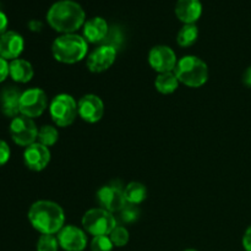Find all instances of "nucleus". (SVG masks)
<instances>
[{"instance_id":"1","label":"nucleus","mask_w":251,"mask_h":251,"mask_svg":"<svg viewBox=\"0 0 251 251\" xmlns=\"http://www.w3.org/2000/svg\"><path fill=\"white\" fill-rule=\"evenodd\" d=\"M85 10L74 0H59L49 7L47 21L49 26L63 34L74 33L86 22Z\"/></svg>"},{"instance_id":"2","label":"nucleus","mask_w":251,"mask_h":251,"mask_svg":"<svg viewBox=\"0 0 251 251\" xmlns=\"http://www.w3.org/2000/svg\"><path fill=\"white\" fill-rule=\"evenodd\" d=\"M27 217L32 227L41 234H58L65 226V213L61 206L49 200L32 203Z\"/></svg>"},{"instance_id":"3","label":"nucleus","mask_w":251,"mask_h":251,"mask_svg":"<svg viewBox=\"0 0 251 251\" xmlns=\"http://www.w3.org/2000/svg\"><path fill=\"white\" fill-rule=\"evenodd\" d=\"M88 46L82 36L75 33L61 34L54 39L51 53L55 60L63 64H75L87 55Z\"/></svg>"},{"instance_id":"4","label":"nucleus","mask_w":251,"mask_h":251,"mask_svg":"<svg viewBox=\"0 0 251 251\" xmlns=\"http://www.w3.org/2000/svg\"><path fill=\"white\" fill-rule=\"evenodd\" d=\"M174 74L179 82L191 88H199L208 80L207 64L195 55H185L176 63Z\"/></svg>"},{"instance_id":"5","label":"nucleus","mask_w":251,"mask_h":251,"mask_svg":"<svg viewBox=\"0 0 251 251\" xmlns=\"http://www.w3.org/2000/svg\"><path fill=\"white\" fill-rule=\"evenodd\" d=\"M49 114L56 126H70L78 115L77 102L68 93L56 95L49 104Z\"/></svg>"},{"instance_id":"6","label":"nucleus","mask_w":251,"mask_h":251,"mask_svg":"<svg viewBox=\"0 0 251 251\" xmlns=\"http://www.w3.org/2000/svg\"><path fill=\"white\" fill-rule=\"evenodd\" d=\"M83 230L92 237L109 235L117 227V220L112 212L103 208H91L82 217Z\"/></svg>"},{"instance_id":"7","label":"nucleus","mask_w":251,"mask_h":251,"mask_svg":"<svg viewBox=\"0 0 251 251\" xmlns=\"http://www.w3.org/2000/svg\"><path fill=\"white\" fill-rule=\"evenodd\" d=\"M9 132L14 144L26 149L29 145L37 142L38 127H37L33 119L20 114L19 117L11 119Z\"/></svg>"},{"instance_id":"8","label":"nucleus","mask_w":251,"mask_h":251,"mask_svg":"<svg viewBox=\"0 0 251 251\" xmlns=\"http://www.w3.org/2000/svg\"><path fill=\"white\" fill-rule=\"evenodd\" d=\"M48 108V98L41 88H28L24 91L20 100V114L27 118H38Z\"/></svg>"},{"instance_id":"9","label":"nucleus","mask_w":251,"mask_h":251,"mask_svg":"<svg viewBox=\"0 0 251 251\" xmlns=\"http://www.w3.org/2000/svg\"><path fill=\"white\" fill-rule=\"evenodd\" d=\"M97 202L100 203V207L103 210H107L109 212H120L126 205V200L124 198V189L117 184H108L98 189Z\"/></svg>"},{"instance_id":"10","label":"nucleus","mask_w":251,"mask_h":251,"mask_svg":"<svg viewBox=\"0 0 251 251\" xmlns=\"http://www.w3.org/2000/svg\"><path fill=\"white\" fill-rule=\"evenodd\" d=\"M150 66L158 74L172 73L176 69L178 59L171 47L156 46L149 53Z\"/></svg>"},{"instance_id":"11","label":"nucleus","mask_w":251,"mask_h":251,"mask_svg":"<svg viewBox=\"0 0 251 251\" xmlns=\"http://www.w3.org/2000/svg\"><path fill=\"white\" fill-rule=\"evenodd\" d=\"M117 59V49L115 47L104 44L96 48L90 55L87 56L86 66L93 74H100L107 71L114 64Z\"/></svg>"},{"instance_id":"12","label":"nucleus","mask_w":251,"mask_h":251,"mask_svg":"<svg viewBox=\"0 0 251 251\" xmlns=\"http://www.w3.org/2000/svg\"><path fill=\"white\" fill-rule=\"evenodd\" d=\"M56 238L60 248L65 251H83L87 247L86 232L76 226H64Z\"/></svg>"},{"instance_id":"13","label":"nucleus","mask_w":251,"mask_h":251,"mask_svg":"<svg viewBox=\"0 0 251 251\" xmlns=\"http://www.w3.org/2000/svg\"><path fill=\"white\" fill-rule=\"evenodd\" d=\"M49 162H50V151L44 145L34 142L25 149L24 163L29 171H43L48 167Z\"/></svg>"},{"instance_id":"14","label":"nucleus","mask_w":251,"mask_h":251,"mask_svg":"<svg viewBox=\"0 0 251 251\" xmlns=\"http://www.w3.org/2000/svg\"><path fill=\"white\" fill-rule=\"evenodd\" d=\"M77 110L81 119L93 124L102 119L104 114V104L98 96L85 95L78 100Z\"/></svg>"},{"instance_id":"15","label":"nucleus","mask_w":251,"mask_h":251,"mask_svg":"<svg viewBox=\"0 0 251 251\" xmlns=\"http://www.w3.org/2000/svg\"><path fill=\"white\" fill-rule=\"evenodd\" d=\"M25 49L24 37L16 31H6L0 37V56L7 61L19 59Z\"/></svg>"},{"instance_id":"16","label":"nucleus","mask_w":251,"mask_h":251,"mask_svg":"<svg viewBox=\"0 0 251 251\" xmlns=\"http://www.w3.org/2000/svg\"><path fill=\"white\" fill-rule=\"evenodd\" d=\"M22 92L15 86H6L0 92V108L2 114L7 118L19 117L20 115V100Z\"/></svg>"},{"instance_id":"17","label":"nucleus","mask_w":251,"mask_h":251,"mask_svg":"<svg viewBox=\"0 0 251 251\" xmlns=\"http://www.w3.org/2000/svg\"><path fill=\"white\" fill-rule=\"evenodd\" d=\"M174 11L184 25L195 24L202 14V4L200 0H178Z\"/></svg>"},{"instance_id":"18","label":"nucleus","mask_w":251,"mask_h":251,"mask_svg":"<svg viewBox=\"0 0 251 251\" xmlns=\"http://www.w3.org/2000/svg\"><path fill=\"white\" fill-rule=\"evenodd\" d=\"M109 32L108 22L103 17L96 16L87 20L83 25V38L88 43H100L104 41Z\"/></svg>"},{"instance_id":"19","label":"nucleus","mask_w":251,"mask_h":251,"mask_svg":"<svg viewBox=\"0 0 251 251\" xmlns=\"http://www.w3.org/2000/svg\"><path fill=\"white\" fill-rule=\"evenodd\" d=\"M34 70L32 64L25 59H15L9 61V76L17 83H27L33 78Z\"/></svg>"},{"instance_id":"20","label":"nucleus","mask_w":251,"mask_h":251,"mask_svg":"<svg viewBox=\"0 0 251 251\" xmlns=\"http://www.w3.org/2000/svg\"><path fill=\"white\" fill-rule=\"evenodd\" d=\"M124 198L126 200V203L140 205L147 198L146 186L139 181H131L124 188Z\"/></svg>"},{"instance_id":"21","label":"nucleus","mask_w":251,"mask_h":251,"mask_svg":"<svg viewBox=\"0 0 251 251\" xmlns=\"http://www.w3.org/2000/svg\"><path fill=\"white\" fill-rule=\"evenodd\" d=\"M179 80L176 76L174 71L172 73L158 74V76L154 80V87L162 95H171L176 92L179 86Z\"/></svg>"},{"instance_id":"22","label":"nucleus","mask_w":251,"mask_h":251,"mask_svg":"<svg viewBox=\"0 0 251 251\" xmlns=\"http://www.w3.org/2000/svg\"><path fill=\"white\" fill-rule=\"evenodd\" d=\"M199 38V28L195 24H189L184 25L180 28V31L178 32V36H176V42L180 47L183 48H188L191 47L193 44H195V42Z\"/></svg>"},{"instance_id":"23","label":"nucleus","mask_w":251,"mask_h":251,"mask_svg":"<svg viewBox=\"0 0 251 251\" xmlns=\"http://www.w3.org/2000/svg\"><path fill=\"white\" fill-rule=\"evenodd\" d=\"M59 140V131L53 125H43L38 129V136H37V142L49 147L54 146Z\"/></svg>"},{"instance_id":"24","label":"nucleus","mask_w":251,"mask_h":251,"mask_svg":"<svg viewBox=\"0 0 251 251\" xmlns=\"http://www.w3.org/2000/svg\"><path fill=\"white\" fill-rule=\"evenodd\" d=\"M60 245L55 234H41L36 245L37 251H58Z\"/></svg>"},{"instance_id":"25","label":"nucleus","mask_w":251,"mask_h":251,"mask_svg":"<svg viewBox=\"0 0 251 251\" xmlns=\"http://www.w3.org/2000/svg\"><path fill=\"white\" fill-rule=\"evenodd\" d=\"M120 220L124 225H132V223L137 222L141 215V211L137 207V205H131V203H126L122 211H120Z\"/></svg>"},{"instance_id":"26","label":"nucleus","mask_w":251,"mask_h":251,"mask_svg":"<svg viewBox=\"0 0 251 251\" xmlns=\"http://www.w3.org/2000/svg\"><path fill=\"white\" fill-rule=\"evenodd\" d=\"M109 238L114 247L123 248L129 243L130 234L126 228L123 227V226H117L109 234Z\"/></svg>"},{"instance_id":"27","label":"nucleus","mask_w":251,"mask_h":251,"mask_svg":"<svg viewBox=\"0 0 251 251\" xmlns=\"http://www.w3.org/2000/svg\"><path fill=\"white\" fill-rule=\"evenodd\" d=\"M90 248L91 251H113L114 245L109 235H100V237H93Z\"/></svg>"},{"instance_id":"28","label":"nucleus","mask_w":251,"mask_h":251,"mask_svg":"<svg viewBox=\"0 0 251 251\" xmlns=\"http://www.w3.org/2000/svg\"><path fill=\"white\" fill-rule=\"evenodd\" d=\"M10 156H11V150L7 145L6 141L0 139V167L5 166L9 162Z\"/></svg>"},{"instance_id":"29","label":"nucleus","mask_w":251,"mask_h":251,"mask_svg":"<svg viewBox=\"0 0 251 251\" xmlns=\"http://www.w3.org/2000/svg\"><path fill=\"white\" fill-rule=\"evenodd\" d=\"M9 76V61L0 56V83L4 82Z\"/></svg>"},{"instance_id":"30","label":"nucleus","mask_w":251,"mask_h":251,"mask_svg":"<svg viewBox=\"0 0 251 251\" xmlns=\"http://www.w3.org/2000/svg\"><path fill=\"white\" fill-rule=\"evenodd\" d=\"M243 248L245 251H251V226L247 228L244 235H243Z\"/></svg>"},{"instance_id":"31","label":"nucleus","mask_w":251,"mask_h":251,"mask_svg":"<svg viewBox=\"0 0 251 251\" xmlns=\"http://www.w3.org/2000/svg\"><path fill=\"white\" fill-rule=\"evenodd\" d=\"M7 26H9V20H7V16L4 14V12L0 10V37L5 33L7 29Z\"/></svg>"},{"instance_id":"32","label":"nucleus","mask_w":251,"mask_h":251,"mask_svg":"<svg viewBox=\"0 0 251 251\" xmlns=\"http://www.w3.org/2000/svg\"><path fill=\"white\" fill-rule=\"evenodd\" d=\"M243 82H244V85L247 86V87L251 88V66H249V68L244 71V74H243Z\"/></svg>"},{"instance_id":"33","label":"nucleus","mask_w":251,"mask_h":251,"mask_svg":"<svg viewBox=\"0 0 251 251\" xmlns=\"http://www.w3.org/2000/svg\"><path fill=\"white\" fill-rule=\"evenodd\" d=\"M184 251H198L196 249H186V250H184Z\"/></svg>"}]
</instances>
